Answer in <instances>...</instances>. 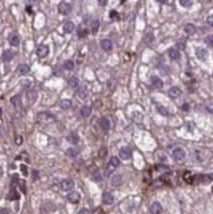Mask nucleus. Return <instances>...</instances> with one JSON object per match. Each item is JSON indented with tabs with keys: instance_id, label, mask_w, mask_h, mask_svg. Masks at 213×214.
Returning <instances> with one entry per match:
<instances>
[{
	"instance_id": "1",
	"label": "nucleus",
	"mask_w": 213,
	"mask_h": 214,
	"mask_svg": "<svg viewBox=\"0 0 213 214\" xmlns=\"http://www.w3.org/2000/svg\"><path fill=\"white\" fill-rule=\"evenodd\" d=\"M38 120L42 123L49 124L55 120V117L49 111H40V113L38 114Z\"/></svg>"
},
{
	"instance_id": "2",
	"label": "nucleus",
	"mask_w": 213,
	"mask_h": 214,
	"mask_svg": "<svg viewBox=\"0 0 213 214\" xmlns=\"http://www.w3.org/2000/svg\"><path fill=\"white\" fill-rule=\"evenodd\" d=\"M71 10H72V7H71V5L69 3L67 2H60L59 5H58V11L60 14L62 15H68L69 13L71 12Z\"/></svg>"
},
{
	"instance_id": "3",
	"label": "nucleus",
	"mask_w": 213,
	"mask_h": 214,
	"mask_svg": "<svg viewBox=\"0 0 213 214\" xmlns=\"http://www.w3.org/2000/svg\"><path fill=\"white\" fill-rule=\"evenodd\" d=\"M173 157L177 161H182L185 158V151L182 148H177L173 151Z\"/></svg>"
},
{
	"instance_id": "4",
	"label": "nucleus",
	"mask_w": 213,
	"mask_h": 214,
	"mask_svg": "<svg viewBox=\"0 0 213 214\" xmlns=\"http://www.w3.org/2000/svg\"><path fill=\"white\" fill-rule=\"evenodd\" d=\"M60 186H61V189L65 192L71 191V189L74 188V182L70 179H65L60 183Z\"/></svg>"
},
{
	"instance_id": "5",
	"label": "nucleus",
	"mask_w": 213,
	"mask_h": 214,
	"mask_svg": "<svg viewBox=\"0 0 213 214\" xmlns=\"http://www.w3.org/2000/svg\"><path fill=\"white\" fill-rule=\"evenodd\" d=\"M49 52V49L47 46H45V45H40L38 46V49H37V55L40 56V57H46L47 56V54Z\"/></svg>"
},
{
	"instance_id": "6",
	"label": "nucleus",
	"mask_w": 213,
	"mask_h": 214,
	"mask_svg": "<svg viewBox=\"0 0 213 214\" xmlns=\"http://www.w3.org/2000/svg\"><path fill=\"white\" fill-rule=\"evenodd\" d=\"M80 193L78 192H71L67 195V199L71 203H78L80 201Z\"/></svg>"
},
{
	"instance_id": "7",
	"label": "nucleus",
	"mask_w": 213,
	"mask_h": 214,
	"mask_svg": "<svg viewBox=\"0 0 213 214\" xmlns=\"http://www.w3.org/2000/svg\"><path fill=\"white\" fill-rule=\"evenodd\" d=\"M79 140H80V137L77 132L75 131H72L70 132L68 134V136H67V141L69 142V143L73 144V145H76L79 143Z\"/></svg>"
},
{
	"instance_id": "8",
	"label": "nucleus",
	"mask_w": 213,
	"mask_h": 214,
	"mask_svg": "<svg viewBox=\"0 0 213 214\" xmlns=\"http://www.w3.org/2000/svg\"><path fill=\"white\" fill-rule=\"evenodd\" d=\"M55 209H56V207L55 205V203H52V202H46V203H43L42 206V210L47 214L55 212Z\"/></svg>"
},
{
	"instance_id": "9",
	"label": "nucleus",
	"mask_w": 213,
	"mask_h": 214,
	"mask_svg": "<svg viewBox=\"0 0 213 214\" xmlns=\"http://www.w3.org/2000/svg\"><path fill=\"white\" fill-rule=\"evenodd\" d=\"M120 157L123 160H128L131 157V150L129 147H123L120 150Z\"/></svg>"
},
{
	"instance_id": "10",
	"label": "nucleus",
	"mask_w": 213,
	"mask_h": 214,
	"mask_svg": "<svg viewBox=\"0 0 213 214\" xmlns=\"http://www.w3.org/2000/svg\"><path fill=\"white\" fill-rule=\"evenodd\" d=\"M150 213L151 214H161L163 211V207L159 202H153L150 206Z\"/></svg>"
},
{
	"instance_id": "11",
	"label": "nucleus",
	"mask_w": 213,
	"mask_h": 214,
	"mask_svg": "<svg viewBox=\"0 0 213 214\" xmlns=\"http://www.w3.org/2000/svg\"><path fill=\"white\" fill-rule=\"evenodd\" d=\"M114 196L110 192H104L103 193V202L104 204H107V205H110L111 203L114 202Z\"/></svg>"
},
{
	"instance_id": "12",
	"label": "nucleus",
	"mask_w": 213,
	"mask_h": 214,
	"mask_svg": "<svg viewBox=\"0 0 213 214\" xmlns=\"http://www.w3.org/2000/svg\"><path fill=\"white\" fill-rule=\"evenodd\" d=\"M182 94L181 90L179 89L178 87H172L170 90L168 91V95L170 96L171 98H173V99H176V98H178L180 95Z\"/></svg>"
},
{
	"instance_id": "13",
	"label": "nucleus",
	"mask_w": 213,
	"mask_h": 214,
	"mask_svg": "<svg viewBox=\"0 0 213 214\" xmlns=\"http://www.w3.org/2000/svg\"><path fill=\"white\" fill-rule=\"evenodd\" d=\"M185 32L187 33V35L188 36H192L194 35L195 33H197V28H195V26L194 24H187L185 27Z\"/></svg>"
},
{
	"instance_id": "14",
	"label": "nucleus",
	"mask_w": 213,
	"mask_h": 214,
	"mask_svg": "<svg viewBox=\"0 0 213 214\" xmlns=\"http://www.w3.org/2000/svg\"><path fill=\"white\" fill-rule=\"evenodd\" d=\"M151 81H152V85H153L156 89H161V88L163 87V81H162L159 77L153 76L151 78Z\"/></svg>"
},
{
	"instance_id": "15",
	"label": "nucleus",
	"mask_w": 213,
	"mask_h": 214,
	"mask_svg": "<svg viewBox=\"0 0 213 214\" xmlns=\"http://www.w3.org/2000/svg\"><path fill=\"white\" fill-rule=\"evenodd\" d=\"M101 46H102V49L104 50H111L113 49V43H111L110 40L105 39L101 40Z\"/></svg>"
},
{
	"instance_id": "16",
	"label": "nucleus",
	"mask_w": 213,
	"mask_h": 214,
	"mask_svg": "<svg viewBox=\"0 0 213 214\" xmlns=\"http://www.w3.org/2000/svg\"><path fill=\"white\" fill-rule=\"evenodd\" d=\"M74 29H75V25H74L72 22H67L64 24V26H63V31H64V33H66V34L72 33Z\"/></svg>"
},
{
	"instance_id": "17",
	"label": "nucleus",
	"mask_w": 213,
	"mask_h": 214,
	"mask_svg": "<svg viewBox=\"0 0 213 214\" xmlns=\"http://www.w3.org/2000/svg\"><path fill=\"white\" fill-rule=\"evenodd\" d=\"M169 56L171 57L172 59H179L181 57V53L180 52H179L178 49H169Z\"/></svg>"
},
{
	"instance_id": "18",
	"label": "nucleus",
	"mask_w": 213,
	"mask_h": 214,
	"mask_svg": "<svg viewBox=\"0 0 213 214\" xmlns=\"http://www.w3.org/2000/svg\"><path fill=\"white\" fill-rule=\"evenodd\" d=\"M100 125H101V127H102L104 130L110 129V126H111L110 120H108L107 117H102V118L100 120Z\"/></svg>"
},
{
	"instance_id": "19",
	"label": "nucleus",
	"mask_w": 213,
	"mask_h": 214,
	"mask_svg": "<svg viewBox=\"0 0 213 214\" xmlns=\"http://www.w3.org/2000/svg\"><path fill=\"white\" fill-rule=\"evenodd\" d=\"M59 106L62 110H68V108H71V106H72V103H71V101L68 99H63L60 101Z\"/></svg>"
},
{
	"instance_id": "20",
	"label": "nucleus",
	"mask_w": 213,
	"mask_h": 214,
	"mask_svg": "<svg viewBox=\"0 0 213 214\" xmlns=\"http://www.w3.org/2000/svg\"><path fill=\"white\" fill-rule=\"evenodd\" d=\"M11 103L14 105L15 107H20L22 104V99L20 95H16V96L11 98Z\"/></svg>"
},
{
	"instance_id": "21",
	"label": "nucleus",
	"mask_w": 213,
	"mask_h": 214,
	"mask_svg": "<svg viewBox=\"0 0 213 214\" xmlns=\"http://www.w3.org/2000/svg\"><path fill=\"white\" fill-rule=\"evenodd\" d=\"M18 71L21 75H26V74L30 71V68L27 64H21V65L18 66Z\"/></svg>"
},
{
	"instance_id": "22",
	"label": "nucleus",
	"mask_w": 213,
	"mask_h": 214,
	"mask_svg": "<svg viewBox=\"0 0 213 214\" xmlns=\"http://www.w3.org/2000/svg\"><path fill=\"white\" fill-rule=\"evenodd\" d=\"M68 83H69V85L72 88H77V87L79 86V79L77 77H75V76H72V77L69 78Z\"/></svg>"
},
{
	"instance_id": "23",
	"label": "nucleus",
	"mask_w": 213,
	"mask_h": 214,
	"mask_svg": "<svg viewBox=\"0 0 213 214\" xmlns=\"http://www.w3.org/2000/svg\"><path fill=\"white\" fill-rule=\"evenodd\" d=\"M91 111H92V108L89 106H84L81 108V114L83 115L84 117H88L91 114Z\"/></svg>"
},
{
	"instance_id": "24",
	"label": "nucleus",
	"mask_w": 213,
	"mask_h": 214,
	"mask_svg": "<svg viewBox=\"0 0 213 214\" xmlns=\"http://www.w3.org/2000/svg\"><path fill=\"white\" fill-rule=\"evenodd\" d=\"M197 55L198 56V58H200L201 60H204L206 57H207V50L204 49H198Z\"/></svg>"
},
{
	"instance_id": "25",
	"label": "nucleus",
	"mask_w": 213,
	"mask_h": 214,
	"mask_svg": "<svg viewBox=\"0 0 213 214\" xmlns=\"http://www.w3.org/2000/svg\"><path fill=\"white\" fill-rule=\"evenodd\" d=\"M79 149L78 148H69V149H67V151H66V154L70 156V157H76L77 155L79 154Z\"/></svg>"
},
{
	"instance_id": "26",
	"label": "nucleus",
	"mask_w": 213,
	"mask_h": 214,
	"mask_svg": "<svg viewBox=\"0 0 213 214\" xmlns=\"http://www.w3.org/2000/svg\"><path fill=\"white\" fill-rule=\"evenodd\" d=\"M121 177L120 175H117V176H114L113 179H111V185L114 186H118L121 185Z\"/></svg>"
},
{
	"instance_id": "27",
	"label": "nucleus",
	"mask_w": 213,
	"mask_h": 214,
	"mask_svg": "<svg viewBox=\"0 0 213 214\" xmlns=\"http://www.w3.org/2000/svg\"><path fill=\"white\" fill-rule=\"evenodd\" d=\"M13 57V52L11 50H5L2 54V59L3 61H10Z\"/></svg>"
},
{
	"instance_id": "28",
	"label": "nucleus",
	"mask_w": 213,
	"mask_h": 214,
	"mask_svg": "<svg viewBox=\"0 0 213 214\" xmlns=\"http://www.w3.org/2000/svg\"><path fill=\"white\" fill-rule=\"evenodd\" d=\"M114 169H116V168H114L113 165L110 164V163H109V164H108V166H107L106 170H105V176H106V177H109V176L111 174V173L114 171Z\"/></svg>"
},
{
	"instance_id": "29",
	"label": "nucleus",
	"mask_w": 213,
	"mask_h": 214,
	"mask_svg": "<svg viewBox=\"0 0 213 214\" xmlns=\"http://www.w3.org/2000/svg\"><path fill=\"white\" fill-rule=\"evenodd\" d=\"M10 45L13 46H18L19 43H20V40L17 36H13L11 39H10Z\"/></svg>"
},
{
	"instance_id": "30",
	"label": "nucleus",
	"mask_w": 213,
	"mask_h": 214,
	"mask_svg": "<svg viewBox=\"0 0 213 214\" xmlns=\"http://www.w3.org/2000/svg\"><path fill=\"white\" fill-rule=\"evenodd\" d=\"M99 27H100V22L98 21V20H95V21H93L92 26H91V28H92V33L96 34L98 32V30H99Z\"/></svg>"
},
{
	"instance_id": "31",
	"label": "nucleus",
	"mask_w": 213,
	"mask_h": 214,
	"mask_svg": "<svg viewBox=\"0 0 213 214\" xmlns=\"http://www.w3.org/2000/svg\"><path fill=\"white\" fill-rule=\"evenodd\" d=\"M64 68L67 70H72L74 68V62L72 60H67L64 62Z\"/></svg>"
},
{
	"instance_id": "32",
	"label": "nucleus",
	"mask_w": 213,
	"mask_h": 214,
	"mask_svg": "<svg viewBox=\"0 0 213 214\" xmlns=\"http://www.w3.org/2000/svg\"><path fill=\"white\" fill-rule=\"evenodd\" d=\"M109 163L113 165L114 168H117V167H118V165H120V160H118L117 157H111Z\"/></svg>"
},
{
	"instance_id": "33",
	"label": "nucleus",
	"mask_w": 213,
	"mask_h": 214,
	"mask_svg": "<svg viewBox=\"0 0 213 214\" xmlns=\"http://www.w3.org/2000/svg\"><path fill=\"white\" fill-rule=\"evenodd\" d=\"M157 110H158L159 113H160L162 115H164V117H167V115L169 114L168 111H167V108H166L165 107H163V106H159Z\"/></svg>"
},
{
	"instance_id": "34",
	"label": "nucleus",
	"mask_w": 213,
	"mask_h": 214,
	"mask_svg": "<svg viewBox=\"0 0 213 214\" xmlns=\"http://www.w3.org/2000/svg\"><path fill=\"white\" fill-rule=\"evenodd\" d=\"M180 4L182 7H189V6L192 5V1H189V0H181Z\"/></svg>"
},
{
	"instance_id": "35",
	"label": "nucleus",
	"mask_w": 213,
	"mask_h": 214,
	"mask_svg": "<svg viewBox=\"0 0 213 214\" xmlns=\"http://www.w3.org/2000/svg\"><path fill=\"white\" fill-rule=\"evenodd\" d=\"M154 40V36H153V34H148V35L145 36V38H144V42L145 43H150L152 40Z\"/></svg>"
},
{
	"instance_id": "36",
	"label": "nucleus",
	"mask_w": 213,
	"mask_h": 214,
	"mask_svg": "<svg viewBox=\"0 0 213 214\" xmlns=\"http://www.w3.org/2000/svg\"><path fill=\"white\" fill-rule=\"evenodd\" d=\"M177 46H178V49H180L181 50H184L185 49V40H180L177 43Z\"/></svg>"
},
{
	"instance_id": "37",
	"label": "nucleus",
	"mask_w": 213,
	"mask_h": 214,
	"mask_svg": "<svg viewBox=\"0 0 213 214\" xmlns=\"http://www.w3.org/2000/svg\"><path fill=\"white\" fill-rule=\"evenodd\" d=\"M205 43H207L208 46H213V34H212V35H209V36L206 37V39H205Z\"/></svg>"
},
{
	"instance_id": "38",
	"label": "nucleus",
	"mask_w": 213,
	"mask_h": 214,
	"mask_svg": "<svg viewBox=\"0 0 213 214\" xmlns=\"http://www.w3.org/2000/svg\"><path fill=\"white\" fill-rule=\"evenodd\" d=\"M107 153H108V151H107V148L103 147V148L101 149V150L99 151V156H100V158L104 159V158L107 156Z\"/></svg>"
},
{
	"instance_id": "39",
	"label": "nucleus",
	"mask_w": 213,
	"mask_h": 214,
	"mask_svg": "<svg viewBox=\"0 0 213 214\" xmlns=\"http://www.w3.org/2000/svg\"><path fill=\"white\" fill-rule=\"evenodd\" d=\"M110 18L111 19H117L118 18V14L116 10H113V11H111L110 13Z\"/></svg>"
},
{
	"instance_id": "40",
	"label": "nucleus",
	"mask_w": 213,
	"mask_h": 214,
	"mask_svg": "<svg viewBox=\"0 0 213 214\" xmlns=\"http://www.w3.org/2000/svg\"><path fill=\"white\" fill-rule=\"evenodd\" d=\"M77 214H90V211L87 208H81Z\"/></svg>"
},
{
	"instance_id": "41",
	"label": "nucleus",
	"mask_w": 213,
	"mask_h": 214,
	"mask_svg": "<svg viewBox=\"0 0 213 214\" xmlns=\"http://www.w3.org/2000/svg\"><path fill=\"white\" fill-rule=\"evenodd\" d=\"M206 21H207V24L210 27H213V15H211V16H209L208 18H207V20H206Z\"/></svg>"
},
{
	"instance_id": "42",
	"label": "nucleus",
	"mask_w": 213,
	"mask_h": 214,
	"mask_svg": "<svg viewBox=\"0 0 213 214\" xmlns=\"http://www.w3.org/2000/svg\"><path fill=\"white\" fill-rule=\"evenodd\" d=\"M182 110L185 111H188L189 110V105L188 104H184L182 106Z\"/></svg>"
},
{
	"instance_id": "43",
	"label": "nucleus",
	"mask_w": 213,
	"mask_h": 214,
	"mask_svg": "<svg viewBox=\"0 0 213 214\" xmlns=\"http://www.w3.org/2000/svg\"><path fill=\"white\" fill-rule=\"evenodd\" d=\"M22 143H23V138H22V136H18V137H17V139H16V144L20 145V144H22Z\"/></svg>"
},
{
	"instance_id": "44",
	"label": "nucleus",
	"mask_w": 213,
	"mask_h": 214,
	"mask_svg": "<svg viewBox=\"0 0 213 214\" xmlns=\"http://www.w3.org/2000/svg\"><path fill=\"white\" fill-rule=\"evenodd\" d=\"M207 111H208L210 114H213V104H212V105H209V106L207 107Z\"/></svg>"
},
{
	"instance_id": "45",
	"label": "nucleus",
	"mask_w": 213,
	"mask_h": 214,
	"mask_svg": "<svg viewBox=\"0 0 213 214\" xmlns=\"http://www.w3.org/2000/svg\"><path fill=\"white\" fill-rule=\"evenodd\" d=\"M99 4H100L101 6H106V5L108 4V1H106V0H105V1H103V0H100V1H99Z\"/></svg>"
},
{
	"instance_id": "46",
	"label": "nucleus",
	"mask_w": 213,
	"mask_h": 214,
	"mask_svg": "<svg viewBox=\"0 0 213 214\" xmlns=\"http://www.w3.org/2000/svg\"><path fill=\"white\" fill-rule=\"evenodd\" d=\"M0 214H9V211L7 209H2L1 211H0Z\"/></svg>"
},
{
	"instance_id": "47",
	"label": "nucleus",
	"mask_w": 213,
	"mask_h": 214,
	"mask_svg": "<svg viewBox=\"0 0 213 214\" xmlns=\"http://www.w3.org/2000/svg\"><path fill=\"white\" fill-rule=\"evenodd\" d=\"M26 10H27V11H28L29 13H31V12H32V7H31V6H30V7H29V6H27Z\"/></svg>"
},
{
	"instance_id": "48",
	"label": "nucleus",
	"mask_w": 213,
	"mask_h": 214,
	"mask_svg": "<svg viewBox=\"0 0 213 214\" xmlns=\"http://www.w3.org/2000/svg\"><path fill=\"white\" fill-rule=\"evenodd\" d=\"M21 168H22V169H24V170H26V167H25V166H23V165L21 166ZM24 174H25V175H27V173H26V171H24Z\"/></svg>"
},
{
	"instance_id": "49",
	"label": "nucleus",
	"mask_w": 213,
	"mask_h": 214,
	"mask_svg": "<svg viewBox=\"0 0 213 214\" xmlns=\"http://www.w3.org/2000/svg\"><path fill=\"white\" fill-rule=\"evenodd\" d=\"M2 175H3V170L1 167H0V177H2Z\"/></svg>"
},
{
	"instance_id": "50",
	"label": "nucleus",
	"mask_w": 213,
	"mask_h": 214,
	"mask_svg": "<svg viewBox=\"0 0 213 214\" xmlns=\"http://www.w3.org/2000/svg\"><path fill=\"white\" fill-rule=\"evenodd\" d=\"M160 3H164V4H166V3H167V1H159Z\"/></svg>"
},
{
	"instance_id": "51",
	"label": "nucleus",
	"mask_w": 213,
	"mask_h": 214,
	"mask_svg": "<svg viewBox=\"0 0 213 214\" xmlns=\"http://www.w3.org/2000/svg\"><path fill=\"white\" fill-rule=\"evenodd\" d=\"M210 177H211V179L213 180V174H212V175H210Z\"/></svg>"
},
{
	"instance_id": "52",
	"label": "nucleus",
	"mask_w": 213,
	"mask_h": 214,
	"mask_svg": "<svg viewBox=\"0 0 213 214\" xmlns=\"http://www.w3.org/2000/svg\"><path fill=\"white\" fill-rule=\"evenodd\" d=\"M212 78H213V73H212Z\"/></svg>"
}]
</instances>
